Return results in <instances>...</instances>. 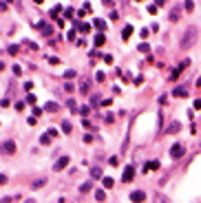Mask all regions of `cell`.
I'll return each instance as SVG.
<instances>
[{"instance_id": "32", "label": "cell", "mask_w": 201, "mask_h": 203, "mask_svg": "<svg viewBox=\"0 0 201 203\" xmlns=\"http://www.w3.org/2000/svg\"><path fill=\"white\" fill-rule=\"evenodd\" d=\"M66 38H69L71 42H73V40H75V31H69V33H66Z\"/></svg>"}, {"instance_id": "11", "label": "cell", "mask_w": 201, "mask_h": 203, "mask_svg": "<svg viewBox=\"0 0 201 203\" xmlns=\"http://www.w3.org/2000/svg\"><path fill=\"white\" fill-rule=\"evenodd\" d=\"M95 201H106V192H104V190H97V192H95Z\"/></svg>"}, {"instance_id": "13", "label": "cell", "mask_w": 201, "mask_h": 203, "mask_svg": "<svg viewBox=\"0 0 201 203\" xmlns=\"http://www.w3.org/2000/svg\"><path fill=\"white\" fill-rule=\"evenodd\" d=\"M71 130H73L71 122H62V133H71Z\"/></svg>"}, {"instance_id": "9", "label": "cell", "mask_w": 201, "mask_h": 203, "mask_svg": "<svg viewBox=\"0 0 201 203\" xmlns=\"http://www.w3.org/2000/svg\"><path fill=\"white\" fill-rule=\"evenodd\" d=\"M131 33H133V27H131V25H126V27H124V33H122V38L128 40V38H131Z\"/></svg>"}, {"instance_id": "25", "label": "cell", "mask_w": 201, "mask_h": 203, "mask_svg": "<svg viewBox=\"0 0 201 203\" xmlns=\"http://www.w3.org/2000/svg\"><path fill=\"white\" fill-rule=\"evenodd\" d=\"M157 7H161V2L159 5H148V11H150V13H157Z\"/></svg>"}, {"instance_id": "22", "label": "cell", "mask_w": 201, "mask_h": 203, "mask_svg": "<svg viewBox=\"0 0 201 203\" xmlns=\"http://www.w3.org/2000/svg\"><path fill=\"white\" fill-rule=\"evenodd\" d=\"M104 188H113V179L111 177H104Z\"/></svg>"}, {"instance_id": "29", "label": "cell", "mask_w": 201, "mask_h": 203, "mask_svg": "<svg viewBox=\"0 0 201 203\" xmlns=\"http://www.w3.org/2000/svg\"><path fill=\"white\" fill-rule=\"evenodd\" d=\"M73 89H75V86L71 84V82H69V84H66V86H64V91H66V93H73Z\"/></svg>"}, {"instance_id": "27", "label": "cell", "mask_w": 201, "mask_h": 203, "mask_svg": "<svg viewBox=\"0 0 201 203\" xmlns=\"http://www.w3.org/2000/svg\"><path fill=\"white\" fill-rule=\"evenodd\" d=\"M27 104H31V106L35 104V95H29V97H27Z\"/></svg>"}, {"instance_id": "34", "label": "cell", "mask_w": 201, "mask_h": 203, "mask_svg": "<svg viewBox=\"0 0 201 203\" xmlns=\"http://www.w3.org/2000/svg\"><path fill=\"white\" fill-rule=\"evenodd\" d=\"M95 79H97V82H104V73H102V71H100V73L95 75Z\"/></svg>"}, {"instance_id": "8", "label": "cell", "mask_w": 201, "mask_h": 203, "mask_svg": "<svg viewBox=\"0 0 201 203\" xmlns=\"http://www.w3.org/2000/svg\"><path fill=\"white\" fill-rule=\"evenodd\" d=\"M104 42H106V35H104V33H97V35H95V46H102Z\"/></svg>"}, {"instance_id": "12", "label": "cell", "mask_w": 201, "mask_h": 203, "mask_svg": "<svg viewBox=\"0 0 201 203\" xmlns=\"http://www.w3.org/2000/svg\"><path fill=\"white\" fill-rule=\"evenodd\" d=\"M95 27H97V29L102 31V33H104V31H106V22H104V20H100V18L95 20Z\"/></svg>"}, {"instance_id": "37", "label": "cell", "mask_w": 201, "mask_h": 203, "mask_svg": "<svg viewBox=\"0 0 201 203\" xmlns=\"http://www.w3.org/2000/svg\"><path fill=\"white\" fill-rule=\"evenodd\" d=\"M25 203H35V201H33V199H27V201H25Z\"/></svg>"}, {"instance_id": "21", "label": "cell", "mask_w": 201, "mask_h": 203, "mask_svg": "<svg viewBox=\"0 0 201 203\" xmlns=\"http://www.w3.org/2000/svg\"><path fill=\"white\" fill-rule=\"evenodd\" d=\"M11 71H13L15 77H20V75H22V69H20V66H11Z\"/></svg>"}, {"instance_id": "6", "label": "cell", "mask_w": 201, "mask_h": 203, "mask_svg": "<svg viewBox=\"0 0 201 203\" xmlns=\"http://www.w3.org/2000/svg\"><path fill=\"white\" fill-rule=\"evenodd\" d=\"M170 155H172V159H179L181 155H183V146H179V144L172 146V148H170Z\"/></svg>"}, {"instance_id": "2", "label": "cell", "mask_w": 201, "mask_h": 203, "mask_svg": "<svg viewBox=\"0 0 201 203\" xmlns=\"http://www.w3.org/2000/svg\"><path fill=\"white\" fill-rule=\"evenodd\" d=\"M69 161H71V157H60L56 161V166H53V170H58V172H60V170H64L66 166H69Z\"/></svg>"}, {"instance_id": "30", "label": "cell", "mask_w": 201, "mask_h": 203, "mask_svg": "<svg viewBox=\"0 0 201 203\" xmlns=\"http://www.w3.org/2000/svg\"><path fill=\"white\" fill-rule=\"evenodd\" d=\"M177 130H179V124H172L170 128H168V133H177Z\"/></svg>"}, {"instance_id": "14", "label": "cell", "mask_w": 201, "mask_h": 203, "mask_svg": "<svg viewBox=\"0 0 201 203\" xmlns=\"http://www.w3.org/2000/svg\"><path fill=\"white\" fill-rule=\"evenodd\" d=\"M148 170H159V161H150V164L146 166V172H148Z\"/></svg>"}, {"instance_id": "7", "label": "cell", "mask_w": 201, "mask_h": 203, "mask_svg": "<svg viewBox=\"0 0 201 203\" xmlns=\"http://www.w3.org/2000/svg\"><path fill=\"white\" fill-rule=\"evenodd\" d=\"M131 199H133L135 203H141V201L146 199V194L141 192V190H135V192H131Z\"/></svg>"}, {"instance_id": "15", "label": "cell", "mask_w": 201, "mask_h": 203, "mask_svg": "<svg viewBox=\"0 0 201 203\" xmlns=\"http://www.w3.org/2000/svg\"><path fill=\"white\" fill-rule=\"evenodd\" d=\"M175 97H188V91L186 89H177L175 91Z\"/></svg>"}, {"instance_id": "16", "label": "cell", "mask_w": 201, "mask_h": 203, "mask_svg": "<svg viewBox=\"0 0 201 203\" xmlns=\"http://www.w3.org/2000/svg\"><path fill=\"white\" fill-rule=\"evenodd\" d=\"M51 139H53V137H51L49 133H44V135H42V137H40V141H42V144L46 146V144H51Z\"/></svg>"}, {"instance_id": "26", "label": "cell", "mask_w": 201, "mask_h": 203, "mask_svg": "<svg viewBox=\"0 0 201 203\" xmlns=\"http://www.w3.org/2000/svg\"><path fill=\"white\" fill-rule=\"evenodd\" d=\"M69 108L73 110V113H77V106H75V102H73V99H69Z\"/></svg>"}, {"instance_id": "23", "label": "cell", "mask_w": 201, "mask_h": 203, "mask_svg": "<svg viewBox=\"0 0 201 203\" xmlns=\"http://www.w3.org/2000/svg\"><path fill=\"white\" fill-rule=\"evenodd\" d=\"M80 192H91V183H82L80 185Z\"/></svg>"}, {"instance_id": "10", "label": "cell", "mask_w": 201, "mask_h": 203, "mask_svg": "<svg viewBox=\"0 0 201 203\" xmlns=\"http://www.w3.org/2000/svg\"><path fill=\"white\" fill-rule=\"evenodd\" d=\"M77 31H82V33H89V31H91V25H89V22H82V25H77Z\"/></svg>"}, {"instance_id": "1", "label": "cell", "mask_w": 201, "mask_h": 203, "mask_svg": "<svg viewBox=\"0 0 201 203\" xmlns=\"http://www.w3.org/2000/svg\"><path fill=\"white\" fill-rule=\"evenodd\" d=\"M195 33H197L195 29H188V31H186V35H183V40H181V46H183V49H188V46H190L192 42H195V38H197Z\"/></svg>"}, {"instance_id": "31", "label": "cell", "mask_w": 201, "mask_h": 203, "mask_svg": "<svg viewBox=\"0 0 201 203\" xmlns=\"http://www.w3.org/2000/svg\"><path fill=\"white\" fill-rule=\"evenodd\" d=\"M7 181H9V179H7V174H0V185H5Z\"/></svg>"}, {"instance_id": "28", "label": "cell", "mask_w": 201, "mask_h": 203, "mask_svg": "<svg viewBox=\"0 0 201 203\" xmlns=\"http://www.w3.org/2000/svg\"><path fill=\"white\" fill-rule=\"evenodd\" d=\"M139 35H141V38H148V35H150V31H148V29H141Z\"/></svg>"}, {"instance_id": "36", "label": "cell", "mask_w": 201, "mask_h": 203, "mask_svg": "<svg viewBox=\"0 0 201 203\" xmlns=\"http://www.w3.org/2000/svg\"><path fill=\"white\" fill-rule=\"evenodd\" d=\"M195 108H197V110H201V99H195Z\"/></svg>"}, {"instance_id": "20", "label": "cell", "mask_w": 201, "mask_h": 203, "mask_svg": "<svg viewBox=\"0 0 201 203\" xmlns=\"http://www.w3.org/2000/svg\"><path fill=\"white\" fill-rule=\"evenodd\" d=\"M44 108H46V110H51V113H53V110H58V104H56V102H49V104H46Z\"/></svg>"}, {"instance_id": "18", "label": "cell", "mask_w": 201, "mask_h": 203, "mask_svg": "<svg viewBox=\"0 0 201 203\" xmlns=\"http://www.w3.org/2000/svg\"><path fill=\"white\" fill-rule=\"evenodd\" d=\"M18 51H20V46H18V44H11L9 49H7V53H11V55H15V53H18Z\"/></svg>"}, {"instance_id": "38", "label": "cell", "mask_w": 201, "mask_h": 203, "mask_svg": "<svg viewBox=\"0 0 201 203\" xmlns=\"http://www.w3.org/2000/svg\"><path fill=\"white\" fill-rule=\"evenodd\" d=\"M2 69H5V64H2V62H0V71H2Z\"/></svg>"}, {"instance_id": "17", "label": "cell", "mask_w": 201, "mask_h": 203, "mask_svg": "<svg viewBox=\"0 0 201 203\" xmlns=\"http://www.w3.org/2000/svg\"><path fill=\"white\" fill-rule=\"evenodd\" d=\"M155 203H170V199H166L164 194H157V197H155Z\"/></svg>"}, {"instance_id": "5", "label": "cell", "mask_w": 201, "mask_h": 203, "mask_svg": "<svg viewBox=\"0 0 201 203\" xmlns=\"http://www.w3.org/2000/svg\"><path fill=\"white\" fill-rule=\"evenodd\" d=\"M188 64H190V60H183V62H181V64H179V66H177V69H175V71H172V79H177V77H179V75H181V71L186 69V66H188Z\"/></svg>"}, {"instance_id": "33", "label": "cell", "mask_w": 201, "mask_h": 203, "mask_svg": "<svg viewBox=\"0 0 201 203\" xmlns=\"http://www.w3.org/2000/svg\"><path fill=\"white\" fill-rule=\"evenodd\" d=\"M46 133H49L51 137H58V130H56V128H49V130H46Z\"/></svg>"}, {"instance_id": "24", "label": "cell", "mask_w": 201, "mask_h": 203, "mask_svg": "<svg viewBox=\"0 0 201 203\" xmlns=\"http://www.w3.org/2000/svg\"><path fill=\"white\" fill-rule=\"evenodd\" d=\"M139 51H141V53H148V51H150V46L144 42V44H139Z\"/></svg>"}, {"instance_id": "35", "label": "cell", "mask_w": 201, "mask_h": 203, "mask_svg": "<svg viewBox=\"0 0 201 203\" xmlns=\"http://www.w3.org/2000/svg\"><path fill=\"white\" fill-rule=\"evenodd\" d=\"M9 9V5H7V2H0V11H7Z\"/></svg>"}, {"instance_id": "3", "label": "cell", "mask_w": 201, "mask_h": 203, "mask_svg": "<svg viewBox=\"0 0 201 203\" xmlns=\"http://www.w3.org/2000/svg\"><path fill=\"white\" fill-rule=\"evenodd\" d=\"M2 152H5V155H13L15 152V141H13V139H9V141L2 144Z\"/></svg>"}, {"instance_id": "19", "label": "cell", "mask_w": 201, "mask_h": 203, "mask_svg": "<svg viewBox=\"0 0 201 203\" xmlns=\"http://www.w3.org/2000/svg\"><path fill=\"white\" fill-rule=\"evenodd\" d=\"M91 177H93V179H100V177H102V170H100V168H93V170H91Z\"/></svg>"}, {"instance_id": "4", "label": "cell", "mask_w": 201, "mask_h": 203, "mask_svg": "<svg viewBox=\"0 0 201 203\" xmlns=\"http://www.w3.org/2000/svg\"><path fill=\"white\" fill-rule=\"evenodd\" d=\"M133 177H135V168H133V166H126V168H124V177H122V181H126V183H128V181H133Z\"/></svg>"}]
</instances>
